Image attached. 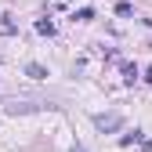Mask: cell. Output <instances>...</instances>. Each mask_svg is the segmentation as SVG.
<instances>
[{"label": "cell", "instance_id": "cell-1", "mask_svg": "<svg viewBox=\"0 0 152 152\" xmlns=\"http://www.w3.org/2000/svg\"><path fill=\"white\" fill-rule=\"evenodd\" d=\"M94 127H98L102 134H112V130L123 127V116H116V112H109V116H94Z\"/></svg>", "mask_w": 152, "mask_h": 152}, {"label": "cell", "instance_id": "cell-2", "mask_svg": "<svg viewBox=\"0 0 152 152\" xmlns=\"http://www.w3.org/2000/svg\"><path fill=\"white\" fill-rule=\"evenodd\" d=\"M26 76H33V80H44L47 69H44V65H36V62H29V65H26Z\"/></svg>", "mask_w": 152, "mask_h": 152}, {"label": "cell", "instance_id": "cell-3", "mask_svg": "<svg viewBox=\"0 0 152 152\" xmlns=\"http://www.w3.org/2000/svg\"><path fill=\"white\" fill-rule=\"evenodd\" d=\"M36 33H44V36H51V33H54V22H47V18H40V22H36Z\"/></svg>", "mask_w": 152, "mask_h": 152}, {"label": "cell", "instance_id": "cell-4", "mask_svg": "<svg viewBox=\"0 0 152 152\" xmlns=\"http://www.w3.org/2000/svg\"><path fill=\"white\" fill-rule=\"evenodd\" d=\"M76 18H80V22H91L94 11H91V7H80V11H76Z\"/></svg>", "mask_w": 152, "mask_h": 152}, {"label": "cell", "instance_id": "cell-5", "mask_svg": "<svg viewBox=\"0 0 152 152\" xmlns=\"http://www.w3.org/2000/svg\"><path fill=\"white\" fill-rule=\"evenodd\" d=\"M72 152H83V145H76V148H72Z\"/></svg>", "mask_w": 152, "mask_h": 152}]
</instances>
